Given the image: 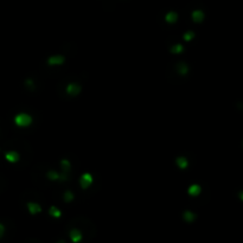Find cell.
<instances>
[{
    "label": "cell",
    "instance_id": "cell-1",
    "mask_svg": "<svg viewBox=\"0 0 243 243\" xmlns=\"http://www.w3.org/2000/svg\"><path fill=\"white\" fill-rule=\"evenodd\" d=\"M12 122L17 128H27L33 124V115L24 110L17 112L12 118Z\"/></svg>",
    "mask_w": 243,
    "mask_h": 243
},
{
    "label": "cell",
    "instance_id": "cell-2",
    "mask_svg": "<svg viewBox=\"0 0 243 243\" xmlns=\"http://www.w3.org/2000/svg\"><path fill=\"white\" fill-rule=\"evenodd\" d=\"M94 182H95V176L90 171H83L77 177V185L83 191L90 189L92 186V184H94Z\"/></svg>",
    "mask_w": 243,
    "mask_h": 243
},
{
    "label": "cell",
    "instance_id": "cell-3",
    "mask_svg": "<svg viewBox=\"0 0 243 243\" xmlns=\"http://www.w3.org/2000/svg\"><path fill=\"white\" fill-rule=\"evenodd\" d=\"M25 208L30 216H39L44 212V206L37 200H27Z\"/></svg>",
    "mask_w": 243,
    "mask_h": 243
},
{
    "label": "cell",
    "instance_id": "cell-4",
    "mask_svg": "<svg viewBox=\"0 0 243 243\" xmlns=\"http://www.w3.org/2000/svg\"><path fill=\"white\" fill-rule=\"evenodd\" d=\"M20 158H22L20 152L14 148H7L4 152V159L7 164H17L20 161Z\"/></svg>",
    "mask_w": 243,
    "mask_h": 243
},
{
    "label": "cell",
    "instance_id": "cell-5",
    "mask_svg": "<svg viewBox=\"0 0 243 243\" xmlns=\"http://www.w3.org/2000/svg\"><path fill=\"white\" fill-rule=\"evenodd\" d=\"M46 212H48V216H50L54 219H61L63 215H64V211L61 206L56 205V204H51L46 208Z\"/></svg>",
    "mask_w": 243,
    "mask_h": 243
},
{
    "label": "cell",
    "instance_id": "cell-6",
    "mask_svg": "<svg viewBox=\"0 0 243 243\" xmlns=\"http://www.w3.org/2000/svg\"><path fill=\"white\" fill-rule=\"evenodd\" d=\"M69 238L71 240L72 243H80L83 240V232L81 231V229L77 227L71 228L69 230Z\"/></svg>",
    "mask_w": 243,
    "mask_h": 243
},
{
    "label": "cell",
    "instance_id": "cell-7",
    "mask_svg": "<svg viewBox=\"0 0 243 243\" xmlns=\"http://www.w3.org/2000/svg\"><path fill=\"white\" fill-rule=\"evenodd\" d=\"M5 230H6L5 225H4L3 223H0V238L4 236V234H5Z\"/></svg>",
    "mask_w": 243,
    "mask_h": 243
},
{
    "label": "cell",
    "instance_id": "cell-8",
    "mask_svg": "<svg viewBox=\"0 0 243 243\" xmlns=\"http://www.w3.org/2000/svg\"><path fill=\"white\" fill-rule=\"evenodd\" d=\"M0 134H1V127H0Z\"/></svg>",
    "mask_w": 243,
    "mask_h": 243
}]
</instances>
